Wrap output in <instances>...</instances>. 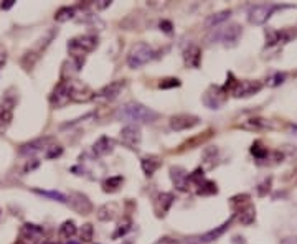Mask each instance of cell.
Instances as JSON below:
<instances>
[{
    "label": "cell",
    "instance_id": "6da1fadb",
    "mask_svg": "<svg viewBox=\"0 0 297 244\" xmlns=\"http://www.w3.org/2000/svg\"><path fill=\"white\" fill-rule=\"evenodd\" d=\"M117 117H119L121 121L134 122L137 125V124H151L154 121H157L159 114L152 111L151 107L139 104V102H127V104H124L119 109Z\"/></svg>",
    "mask_w": 297,
    "mask_h": 244
},
{
    "label": "cell",
    "instance_id": "7a4b0ae2",
    "mask_svg": "<svg viewBox=\"0 0 297 244\" xmlns=\"http://www.w3.org/2000/svg\"><path fill=\"white\" fill-rule=\"evenodd\" d=\"M223 88L228 94H233L234 98H249V96H253V94L259 92L263 84H261V81L234 80V76L231 73H228V80H226V84Z\"/></svg>",
    "mask_w": 297,
    "mask_h": 244
},
{
    "label": "cell",
    "instance_id": "3957f363",
    "mask_svg": "<svg viewBox=\"0 0 297 244\" xmlns=\"http://www.w3.org/2000/svg\"><path fill=\"white\" fill-rule=\"evenodd\" d=\"M231 207L236 211L234 218H238V221L245 226H249L254 223L256 219V208L253 207L251 200H249V195H236L231 198Z\"/></svg>",
    "mask_w": 297,
    "mask_h": 244
},
{
    "label": "cell",
    "instance_id": "277c9868",
    "mask_svg": "<svg viewBox=\"0 0 297 244\" xmlns=\"http://www.w3.org/2000/svg\"><path fill=\"white\" fill-rule=\"evenodd\" d=\"M154 48L145 42H139L131 46V50L127 53V65L132 69H137L140 66L147 65L148 61L154 58Z\"/></svg>",
    "mask_w": 297,
    "mask_h": 244
},
{
    "label": "cell",
    "instance_id": "5b68a950",
    "mask_svg": "<svg viewBox=\"0 0 297 244\" xmlns=\"http://www.w3.org/2000/svg\"><path fill=\"white\" fill-rule=\"evenodd\" d=\"M98 46V36L95 35H80L68 42V51L71 58H84Z\"/></svg>",
    "mask_w": 297,
    "mask_h": 244
},
{
    "label": "cell",
    "instance_id": "8992f818",
    "mask_svg": "<svg viewBox=\"0 0 297 244\" xmlns=\"http://www.w3.org/2000/svg\"><path fill=\"white\" fill-rule=\"evenodd\" d=\"M241 35H243V27L238 25V23H230V25L225 28H216L210 40H215V42L220 40L226 48H233V46L238 45Z\"/></svg>",
    "mask_w": 297,
    "mask_h": 244
},
{
    "label": "cell",
    "instance_id": "52a82bcc",
    "mask_svg": "<svg viewBox=\"0 0 297 244\" xmlns=\"http://www.w3.org/2000/svg\"><path fill=\"white\" fill-rule=\"evenodd\" d=\"M277 9H279V5H276V4L253 5L251 9L248 10V20L251 25H264V23L271 18L272 12H276Z\"/></svg>",
    "mask_w": 297,
    "mask_h": 244
},
{
    "label": "cell",
    "instance_id": "ba28073f",
    "mask_svg": "<svg viewBox=\"0 0 297 244\" xmlns=\"http://www.w3.org/2000/svg\"><path fill=\"white\" fill-rule=\"evenodd\" d=\"M201 101L208 109H220L221 106H225V102L228 101V92H226L221 86L212 84L205 92H203Z\"/></svg>",
    "mask_w": 297,
    "mask_h": 244
},
{
    "label": "cell",
    "instance_id": "9c48e42d",
    "mask_svg": "<svg viewBox=\"0 0 297 244\" xmlns=\"http://www.w3.org/2000/svg\"><path fill=\"white\" fill-rule=\"evenodd\" d=\"M121 140L124 145L131 148V151H139L140 142H142V132H140V127L136 124H129L126 127H122Z\"/></svg>",
    "mask_w": 297,
    "mask_h": 244
},
{
    "label": "cell",
    "instance_id": "30bf717a",
    "mask_svg": "<svg viewBox=\"0 0 297 244\" xmlns=\"http://www.w3.org/2000/svg\"><path fill=\"white\" fill-rule=\"evenodd\" d=\"M69 94H71V101L75 102H88L96 96V92H92L88 84L76 80H69Z\"/></svg>",
    "mask_w": 297,
    "mask_h": 244
},
{
    "label": "cell",
    "instance_id": "8fae6325",
    "mask_svg": "<svg viewBox=\"0 0 297 244\" xmlns=\"http://www.w3.org/2000/svg\"><path fill=\"white\" fill-rule=\"evenodd\" d=\"M71 101V94H69V81H60L57 88L50 94V104L53 107H65L68 102Z\"/></svg>",
    "mask_w": 297,
    "mask_h": 244
},
{
    "label": "cell",
    "instance_id": "7c38bea8",
    "mask_svg": "<svg viewBox=\"0 0 297 244\" xmlns=\"http://www.w3.org/2000/svg\"><path fill=\"white\" fill-rule=\"evenodd\" d=\"M238 127L243 129V130H249V132H263V130L276 129L277 125L274 124V121L264 119V117H251V119L238 124Z\"/></svg>",
    "mask_w": 297,
    "mask_h": 244
},
{
    "label": "cell",
    "instance_id": "4fadbf2b",
    "mask_svg": "<svg viewBox=\"0 0 297 244\" xmlns=\"http://www.w3.org/2000/svg\"><path fill=\"white\" fill-rule=\"evenodd\" d=\"M51 145H54V140L51 137H43V139H36L33 142H28L25 145H22L20 148V154L23 155H33V154H38V152H46L50 151Z\"/></svg>",
    "mask_w": 297,
    "mask_h": 244
},
{
    "label": "cell",
    "instance_id": "5bb4252c",
    "mask_svg": "<svg viewBox=\"0 0 297 244\" xmlns=\"http://www.w3.org/2000/svg\"><path fill=\"white\" fill-rule=\"evenodd\" d=\"M200 124V119L192 114H177L170 117V127L174 130H189Z\"/></svg>",
    "mask_w": 297,
    "mask_h": 244
},
{
    "label": "cell",
    "instance_id": "9a60e30c",
    "mask_svg": "<svg viewBox=\"0 0 297 244\" xmlns=\"http://www.w3.org/2000/svg\"><path fill=\"white\" fill-rule=\"evenodd\" d=\"M68 203L71 204V208L76 211V213H80V215H89L91 211H92L91 201L88 200V196L83 195V193H76V192L69 193Z\"/></svg>",
    "mask_w": 297,
    "mask_h": 244
},
{
    "label": "cell",
    "instance_id": "2e32d148",
    "mask_svg": "<svg viewBox=\"0 0 297 244\" xmlns=\"http://www.w3.org/2000/svg\"><path fill=\"white\" fill-rule=\"evenodd\" d=\"M124 88H126V81H124V80L113 81V83H109L107 86H104L103 89H99L98 94H96V98L103 99V101H114L117 96H119Z\"/></svg>",
    "mask_w": 297,
    "mask_h": 244
},
{
    "label": "cell",
    "instance_id": "e0dca14e",
    "mask_svg": "<svg viewBox=\"0 0 297 244\" xmlns=\"http://www.w3.org/2000/svg\"><path fill=\"white\" fill-rule=\"evenodd\" d=\"M172 203H174V195L167 193V192L159 193L154 198V211H155V215H157L159 218H163V216L167 215V211L170 210Z\"/></svg>",
    "mask_w": 297,
    "mask_h": 244
},
{
    "label": "cell",
    "instance_id": "ac0fdd59",
    "mask_svg": "<svg viewBox=\"0 0 297 244\" xmlns=\"http://www.w3.org/2000/svg\"><path fill=\"white\" fill-rule=\"evenodd\" d=\"M292 36H295V33H292V31L289 30H266V45L268 46H272V45H277V43H287L292 40Z\"/></svg>",
    "mask_w": 297,
    "mask_h": 244
},
{
    "label": "cell",
    "instance_id": "d6986e66",
    "mask_svg": "<svg viewBox=\"0 0 297 244\" xmlns=\"http://www.w3.org/2000/svg\"><path fill=\"white\" fill-rule=\"evenodd\" d=\"M170 178L175 188L180 192H189V173L182 167H170Z\"/></svg>",
    "mask_w": 297,
    "mask_h": 244
},
{
    "label": "cell",
    "instance_id": "ffe728a7",
    "mask_svg": "<svg viewBox=\"0 0 297 244\" xmlns=\"http://www.w3.org/2000/svg\"><path fill=\"white\" fill-rule=\"evenodd\" d=\"M183 61L189 68L197 69L201 65V50L197 45H189V48L183 51Z\"/></svg>",
    "mask_w": 297,
    "mask_h": 244
},
{
    "label": "cell",
    "instance_id": "44dd1931",
    "mask_svg": "<svg viewBox=\"0 0 297 244\" xmlns=\"http://www.w3.org/2000/svg\"><path fill=\"white\" fill-rule=\"evenodd\" d=\"M116 148V140L113 137H107V136H103L101 139H98L95 145H92V152L99 157H104V155H109Z\"/></svg>",
    "mask_w": 297,
    "mask_h": 244
},
{
    "label": "cell",
    "instance_id": "7402d4cb",
    "mask_svg": "<svg viewBox=\"0 0 297 244\" xmlns=\"http://www.w3.org/2000/svg\"><path fill=\"white\" fill-rule=\"evenodd\" d=\"M20 236H22V241H38L43 236V228L38 226V224H32V223H27L22 226L20 230Z\"/></svg>",
    "mask_w": 297,
    "mask_h": 244
},
{
    "label": "cell",
    "instance_id": "603a6c76",
    "mask_svg": "<svg viewBox=\"0 0 297 244\" xmlns=\"http://www.w3.org/2000/svg\"><path fill=\"white\" fill-rule=\"evenodd\" d=\"M160 165H162V160L155 155H148V157H144V159H140V167H142V172L147 177H152L154 173L159 170Z\"/></svg>",
    "mask_w": 297,
    "mask_h": 244
},
{
    "label": "cell",
    "instance_id": "cb8c5ba5",
    "mask_svg": "<svg viewBox=\"0 0 297 244\" xmlns=\"http://www.w3.org/2000/svg\"><path fill=\"white\" fill-rule=\"evenodd\" d=\"M233 218L234 216H231L228 221H225L223 224H220L218 228H215V230H212V231H208V233H205L203 236H200V239L203 241V242H212V241H216L220 236H223L225 234V231L228 230V228L231 226V221H233Z\"/></svg>",
    "mask_w": 297,
    "mask_h": 244
},
{
    "label": "cell",
    "instance_id": "d4e9b609",
    "mask_svg": "<svg viewBox=\"0 0 297 244\" xmlns=\"http://www.w3.org/2000/svg\"><path fill=\"white\" fill-rule=\"evenodd\" d=\"M119 210H117V204L116 203H107L103 204L99 210H98V218L101 221H113V219L117 216Z\"/></svg>",
    "mask_w": 297,
    "mask_h": 244
},
{
    "label": "cell",
    "instance_id": "484cf974",
    "mask_svg": "<svg viewBox=\"0 0 297 244\" xmlns=\"http://www.w3.org/2000/svg\"><path fill=\"white\" fill-rule=\"evenodd\" d=\"M231 15V10H221L218 13L210 15V17L205 20V28H216L220 23H223L225 20H228Z\"/></svg>",
    "mask_w": 297,
    "mask_h": 244
},
{
    "label": "cell",
    "instance_id": "4316f807",
    "mask_svg": "<svg viewBox=\"0 0 297 244\" xmlns=\"http://www.w3.org/2000/svg\"><path fill=\"white\" fill-rule=\"evenodd\" d=\"M124 183V178L121 175H117V177H109L104 180V183H103V190L106 193H116L119 188L122 186Z\"/></svg>",
    "mask_w": 297,
    "mask_h": 244
},
{
    "label": "cell",
    "instance_id": "83f0119b",
    "mask_svg": "<svg viewBox=\"0 0 297 244\" xmlns=\"http://www.w3.org/2000/svg\"><path fill=\"white\" fill-rule=\"evenodd\" d=\"M12 109L9 106H0V134H4L12 122Z\"/></svg>",
    "mask_w": 297,
    "mask_h": 244
},
{
    "label": "cell",
    "instance_id": "f1b7e54d",
    "mask_svg": "<svg viewBox=\"0 0 297 244\" xmlns=\"http://www.w3.org/2000/svg\"><path fill=\"white\" fill-rule=\"evenodd\" d=\"M75 13H76V9L75 7H61V9L54 13V20L57 22H68V20H71L75 17Z\"/></svg>",
    "mask_w": 297,
    "mask_h": 244
},
{
    "label": "cell",
    "instance_id": "f546056e",
    "mask_svg": "<svg viewBox=\"0 0 297 244\" xmlns=\"http://www.w3.org/2000/svg\"><path fill=\"white\" fill-rule=\"evenodd\" d=\"M218 155V148L216 147H208L203 152V163H205L207 168H213L215 167V159Z\"/></svg>",
    "mask_w": 297,
    "mask_h": 244
},
{
    "label": "cell",
    "instance_id": "4dcf8cb0",
    "mask_svg": "<svg viewBox=\"0 0 297 244\" xmlns=\"http://www.w3.org/2000/svg\"><path fill=\"white\" fill-rule=\"evenodd\" d=\"M75 234H76V226H75L73 221H65L63 224L60 226V236H61V238L71 239Z\"/></svg>",
    "mask_w": 297,
    "mask_h": 244
},
{
    "label": "cell",
    "instance_id": "1f68e13d",
    "mask_svg": "<svg viewBox=\"0 0 297 244\" xmlns=\"http://www.w3.org/2000/svg\"><path fill=\"white\" fill-rule=\"evenodd\" d=\"M251 154L256 157L257 160H264L266 157L269 155V151H268V148H266L261 142H259V140H256V142L251 145Z\"/></svg>",
    "mask_w": 297,
    "mask_h": 244
},
{
    "label": "cell",
    "instance_id": "d6a6232c",
    "mask_svg": "<svg viewBox=\"0 0 297 244\" xmlns=\"http://www.w3.org/2000/svg\"><path fill=\"white\" fill-rule=\"evenodd\" d=\"M218 192V188H216V183L213 182H210V180H205L201 185L197 186V193L198 195H215Z\"/></svg>",
    "mask_w": 297,
    "mask_h": 244
},
{
    "label": "cell",
    "instance_id": "836d02e7",
    "mask_svg": "<svg viewBox=\"0 0 297 244\" xmlns=\"http://www.w3.org/2000/svg\"><path fill=\"white\" fill-rule=\"evenodd\" d=\"M36 193H40L43 196H48V198H53L54 201H60V203H66L68 198L60 192H46V190H36Z\"/></svg>",
    "mask_w": 297,
    "mask_h": 244
},
{
    "label": "cell",
    "instance_id": "e575fe53",
    "mask_svg": "<svg viewBox=\"0 0 297 244\" xmlns=\"http://www.w3.org/2000/svg\"><path fill=\"white\" fill-rule=\"evenodd\" d=\"M182 83L180 80H177V78H165V80H162L159 83V88L160 89H170V88H178Z\"/></svg>",
    "mask_w": 297,
    "mask_h": 244
},
{
    "label": "cell",
    "instance_id": "d590c367",
    "mask_svg": "<svg viewBox=\"0 0 297 244\" xmlns=\"http://www.w3.org/2000/svg\"><path fill=\"white\" fill-rule=\"evenodd\" d=\"M80 234H81V241H83V242H89V241L92 239V234H95V230H92V224L86 223V224L81 228Z\"/></svg>",
    "mask_w": 297,
    "mask_h": 244
},
{
    "label": "cell",
    "instance_id": "8d00e7d4",
    "mask_svg": "<svg viewBox=\"0 0 297 244\" xmlns=\"http://www.w3.org/2000/svg\"><path fill=\"white\" fill-rule=\"evenodd\" d=\"M131 226H132L131 219H124V223H121L119 226H117V230H116V233L113 234V238L117 239L119 236H124L127 231H131Z\"/></svg>",
    "mask_w": 297,
    "mask_h": 244
},
{
    "label": "cell",
    "instance_id": "74e56055",
    "mask_svg": "<svg viewBox=\"0 0 297 244\" xmlns=\"http://www.w3.org/2000/svg\"><path fill=\"white\" fill-rule=\"evenodd\" d=\"M284 80H286V73H276L268 80V86H271V88H276V86L283 84Z\"/></svg>",
    "mask_w": 297,
    "mask_h": 244
},
{
    "label": "cell",
    "instance_id": "f35d334b",
    "mask_svg": "<svg viewBox=\"0 0 297 244\" xmlns=\"http://www.w3.org/2000/svg\"><path fill=\"white\" fill-rule=\"evenodd\" d=\"M269 190H271V177L264 178V182L257 186V193H259V196H266L269 193Z\"/></svg>",
    "mask_w": 297,
    "mask_h": 244
},
{
    "label": "cell",
    "instance_id": "ab89813d",
    "mask_svg": "<svg viewBox=\"0 0 297 244\" xmlns=\"http://www.w3.org/2000/svg\"><path fill=\"white\" fill-rule=\"evenodd\" d=\"M61 152H63V148H61L58 144H54V145H51V148H50V151L48 152H46V159H54V157H60L61 155Z\"/></svg>",
    "mask_w": 297,
    "mask_h": 244
},
{
    "label": "cell",
    "instance_id": "60d3db41",
    "mask_svg": "<svg viewBox=\"0 0 297 244\" xmlns=\"http://www.w3.org/2000/svg\"><path fill=\"white\" fill-rule=\"evenodd\" d=\"M154 244H178V241L174 238H169V236H163V238L157 239Z\"/></svg>",
    "mask_w": 297,
    "mask_h": 244
},
{
    "label": "cell",
    "instance_id": "b9f144b4",
    "mask_svg": "<svg viewBox=\"0 0 297 244\" xmlns=\"http://www.w3.org/2000/svg\"><path fill=\"white\" fill-rule=\"evenodd\" d=\"M160 28H162L163 31H167V33H170V31H172V23L167 22V20H162V22H160Z\"/></svg>",
    "mask_w": 297,
    "mask_h": 244
},
{
    "label": "cell",
    "instance_id": "7bdbcfd3",
    "mask_svg": "<svg viewBox=\"0 0 297 244\" xmlns=\"http://www.w3.org/2000/svg\"><path fill=\"white\" fill-rule=\"evenodd\" d=\"M279 244H297V236H289V238H284Z\"/></svg>",
    "mask_w": 297,
    "mask_h": 244
},
{
    "label": "cell",
    "instance_id": "ee69618b",
    "mask_svg": "<svg viewBox=\"0 0 297 244\" xmlns=\"http://www.w3.org/2000/svg\"><path fill=\"white\" fill-rule=\"evenodd\" d=\"M111 5V2H107V0H101V4H96V9H106V7Z\"/></svg>",
    "mask_w": 297,
    "mask_h": 244
},
{
    "label": "cell",
    "instance_id": "f6af8a7d",
    "mask_svg": "<svg viewBox=\"0 0 297 244\" xmlns=\"http://www.w3.org/2000/svg\"><path fill=\"white\" fill-rule=\"evenodd\" d=\"M0 7H2L4 10H9L10 7H13V0H7V2H5V4H2Z\"/></svg>",
    "mask_w": 297,
    "mask_h": 244
},
{
    "label": "cell",
    "instance_id": "bcb514c9",
    "mask_svg": "<svg viewBox=\"0 0 297 244\" xmlns=\"http://www.w3.org/2000/svg\"><path fill=\"white\" fill-rule=\"evenodd\" d=\"M292 132H294L295 136H297V125H292Z\"/></svg>",
    "mask_w": 297,
    "mask_h": 244
},
{
    "label": "cell",
    "instance_id": "7dc6e473",
    "mask_svg": "<svg viewBox=\"0 0 297 244\" xmlns=\"http://www.w3.org/2000/svg\"><path fill=\"white\" fill-rule=\"evenodd\" d=\"M43 244H57V242H53V241H43Z\"/></svg>",
    "mask_w": 297,
    "mask_h": 244
},
{
    "label": "cell",
    "instance_id": "c3c4849f",
    "mask_svg": "<svg viewBox=\"0 0 297 244\" xmlns=\"http://www.w3.org/2000/svg\"><path fill=\"white\" fill-rule=\"evenodd\" d=\"M68 244H81V242H76V241H69Z\"/></svg>",
    "mask_w": 297,
    "mask_h": 244
}]
</instances>
